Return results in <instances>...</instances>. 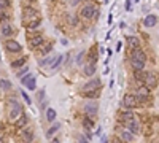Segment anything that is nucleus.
Wrapping results in <instances>:
<instances>
[{"label": "nucleus", "instance_id": "obj_1", "mask_svg": "<svg viewBox=\"0 0 159 143\" xmlns=\"http://www.w3.org/2000/svg\"><path fill=\"white\" fill-rule=\"evenodd\" d=\"M80 14L83 16V18H85V19H91V18H97L99 16V11H97V10L94 8V6H92V5H86V6H83L81 8V11H80Z\"/></svg>", "mask_w": 159, "mask_h": 143}, {"label": "nucleus", "instance_id": "obj_2", "mask_svg": "<svg viewBox=\"0 0 159 143\" xmlns=\"http://www.w3.org/2000/svg\"><path fill=\"white\" fill-rule=\"evenodd\" d=\"M99 111V103L96 100H89L85 103V113L89 114V116H96Z\"/></svg>", "mask_w": 159, "mask_h": 143}, {"label": "nucleus", "instance_id": "obj_3", "mask_svg": "<svg viewBox=\"0 0 159 143\" xmlns=\"http://www.w3.org/2000/svg\"><path fill=\"white\" fill-rule=\"evenodd\" d=\"M10 107H11V110H10V119L14 121L16 118H19V113L22 111V107L19 105V102H16V100L10 102Z\"/></svg>", "mask_w": 159, "mask_h": 143}, {"label": "nucleus", "instance_id": "obj_4", "mask_svg": "<svg viewBox=\"0 0 159 143\" xmlns=\"http://www.w3.org/2000/svg\"><path fill=\"white\" fill-rule=\"evenodd\" d=\"M137 102H138V99H137V95H134V94H126L124 99H123V105L126 108H134L137 105Z\"/></svg>", "mask_w": 159, "mask_h": 143}, {"label": "nucleus", "instance_id": "obj_5", "mask_svg": "<svg viewBox=\"0 0 159 143\" xmlns=\"http://www.w3.org/2000/svg\"><path fill=\"white\" fill-rule=\"evenodd\" d=\"M5 48L10 53H19L21 51V45L18 42H14V40H6L5 42Z\"/></svg>", "mask_w": 159, "mask_h": 143}, {"label": "nucleus", "instance_id": "obj_6", "mask_svg": "<svg viewBox=\"0 0 159 143\" xmlns=\"http://www.w3.org/2000/svg\"><path fill=\"white\" fill-rule=\"evenodd\" d=\"M100 86V78H92L91 81H88L86 84H83V91H91V89H96Z\"/></svg>", "mask_w": 159, "mask_h": 143}, {"label": "nucleus", "instance_id": "obj_7", "mask_svg": "<svg viewBox=\"0 0 159 143\" xmlns=\"http://www.w3.org/2000/svg\"><path fill=\"white\" fill-rule=\"evenodd\" d=\"M132 59H137V61H143L146 62V54L143 50H140V48H134V51H132Z\"/></svg>", "mask_w": 159, "mask_h": 143}, {"label": "nucleus", "instance_id": "obj_8", "mask_svg": "<svg viewBox=\"0 0 159 143\" xmlns=\"http://www.w3.org/2000/svg\"><path fill=\"white\" fill-rule=\"evenodd\" d=\"M137 99L138 100H143L145 97H148V95H149V88H148V86H142V88H138V91H137Z\"/></svg>", "mask_w": 159, "mask_h": 143}, {"label": "nucleus", "instance_id": "obj_9", "mask_svg": "<svg viewBox=\"0 0 159 143\" xmlns=\"http://www.w3.org/2000/svg\"><path fill=\"white\" fill-rule=\"evenodd\" d=\"M126 126H127V129L132 132V133H138V130H140V127H138V122L132 118V119H129L127 122H126Z\"/></svg>", "mask_w": 159, "mask_h": 143}, {"label": "nucleus", "instance_id": "obj_10", "mask_svg": "<svg viewBox=\"0 0 159 143\" xmlns=\"http://www.w3.org/2000/svg\"><path fill=\"white\" fill-rule=\"evenodd\" d=\"M156 22H157V18H156L154 14H148V16L143 19V26H145V27H153V26H156Z\"/></svg>", "mask_w": 159, "mask_h": 143}, {"label": "nucleus", "instance_id": "obj_11", "mask_svg": "<svg viewBox=\"0 0 159 143\" xmlns=\"http://www.w3.org/2000/svg\"><path fill=\"white\" fill-rule=\"evenodd\" d=\"M145 83H146V86L148 88H154V86L157 84V80H156V76L154 75H146V78H145Z\"/></svg>", "mask_w": 159, "mask_h": 143}, {"label": "nucleus", "instance_id": "obj_12", "mask_svg": "<svg viewBox=\"0 0 159 143\" xmlns=\"http://www.w3.org/2000/svg\"><path fill=\"white\" fill-rule=\"evenodd\" d=\"M96 73V64L94 62H89L86 67H85V75L86 76H92Z\"/></svg>", "mask_w": 159, "mask_h": 143}, {"label": "nucleus", "instance_id": "obj_13", "mask_svg": "<svg viewBox=\"0 0 159 143\" xmlns=\"http://www.w3.org/2000/svg\"><path fill=\"white\" fill-rule=\"evenodd\" d=\"M132 69H134V72H137V70H143V69H145V62H143V61L132 59Z\"/></svg>", "mask_w": 159, "mask_h": 143}, {"label": "nucleus", "instance_id": "obj_14", "mask_svg": "<svg viewBox=\"0 0 159 143\" xmlns=\"http://www.w3.org/2000/svg\"><path fill=\"white\" fill-rule=\"evenodd\" d=\"M0 32H2V35H3V37H11L14 30H13V27H11L10 24H6V26H3V27H2V30H0Z\"/></svg>", "mask_w": 159, "mask_h": 143}, {"label": "nucleus", "instance_id": "obj_15", "mask_svg": "<svg viewBox=\"0 0 159 143\" xmlns=\"http://www.w3.org/2000/svg\"><path fill=\"white\" fill-rule=\"evenodd\" d=\"M42 43H43V37H42V35H35V37L32 38V40H30V46H32V48L40 46Z\"/></svg>", "mask_w": 159, "mask_h": 143}, {"label": "nucleus", "instance_id": "obj_16", "mask_svg": "<svg viewBox=\"0 0 159 143\" xmlns=\"http://www.w3.org/2000/svg\"><path fill=\"white\" fill-rule=\"evenodd\" d=\"M62 61H64V57L59 54V56H58V57H56V59L53 61V64H51V69H53V70H56V69H58V67H61Z\"/></svg>", "mask_w": 159, "mask_h": 143}, {"label": "nucleus", "instance_id": "obj_17", "mask_svg": "<svg viewBox=\"0 0 159 143\" xmlns=\"http://www.w3.org/2000/svg\"><path fill=\"white\" fill-rule=\"evenodd\" d=\"M27 121H29V118H27L26 114H22V116H21V119H18V121H16V127L22 129V127L26 126V124H27Z\"/></svg>", "mask_w": 159, "mask_h": 143}, {"label": "nucleus", "instance_id": "obj_18", "mask_svg": "<svg viewBox=\"0 0 159 143\" xmlns=\"http://www.w3.org/2000/svg\"><path fill=\"white\" fill-rule=\"evenodd\" d=\"M121 138L123 140H126V141H132L134 140V133L132 132H121Z\"/></svg>", "mask_w": 159, "mask_h": 143}, {"label": "nucleus", "instance_id": "obj_19", "mask_svg": "<svg viewBox=\"0 0 159 143\" xmlns=\"http://www.w3.org/2000/svg\"><path fill=\"white\" fill-rule=\"evenodd\" d=\"M26 84H27V88H29L30 91H34V89H35V86H37V81H35V76H34V75H30V78L27 80V83H26Z\"/></svg>", "mask_w": 159, "mask_h": 143}, {"label": "nucleus", "instance_id": "obj_20", "mask_svg": "<svg viewBox=\"0 0 159 143\" xmlns=\"http://www.w3.org/2000/svg\"><path fill=\"white\" fill-rule=\"evenodd\" d=\"M22 137H24L27 141H32V140H34V133H32L29 129H22Z\"/></svg>", "mask_w": 159, "mask_h": 143}, {"label": "nucleus", "instance_id": "obj_21", "mask_svg": "<svg viewBox=\"0 0 159 143\" xmlns=\"http://www.w3.org/2000/svg\"><path fill=\"white\" fill-rule=\"evenodd\" d=\"M11 88V83L8 81V80H0V91H5V89H10Z\"/></svg>", "mask_w": 159, "mask_h": 143}, {"label": "nucleus", "instance_id": "obj_22", "mask_svg": "<svg viewBox=\"0 0 159 143\" xmlns=\"http://www.w3.org/2000/svg\"><path fill=\"white\" fill-rule=\"evenodd\" d=\"M85 94H86V97H89V99H97L99 95H100V92H99V91H96V89H91V91H86Z\"/></svg>", "mask_w": 159, "mask_h": 143}, {"label": "nucleus", "instance_id": "obj_23", "mask_svg": "<svg viewBox=\"0 0 159 143\" xmlns=\"http://www.w3.org/2000/svg\"><path fill=\"white\" fill-rule=\"evenodd\" d=\"M24 64H26V57H21L19 61H14L11 64V67H13V69H19V67H24Z\"/></svg>", "mask_w": 159, "mask_h": 143}, {"label": "nucleus", "instance_id": "obj_24", "mask_svg": "<svg viewBox=\"0 0 159 143\" xmlns=\"http://www.w3.org/2000/svg\"><path fill=\"white\" fill-rule=\"evenodd\" d=\"M35 16H37L35 10H30V8H26L24 10V18H35Z\"/></svg>", "mask_w": 159, "mask_h": 143}, {"label": "nucleus", "instance_id": "obj_25", "mask_svg": "<svg viewBox=\"0 0 159 143\" xmlns=\"http://www.w3.org/2000/svg\"><path fill=\"white\" fill-rule=\"evenodd\" d=\"M46 119H48V121H54L56 119V111L53 108H50L48 111H46Z\"/></svg>", "mask_w": 159, "mask_h": 143}, {"label": "nucleus", "instance_id": "obj_26", "mask_svg": "<svg viewBox=\"0 0 159 143\" xmlns=\"http://www.w3.org/2000/svg\"><path fill=\"white\" fill-rule=\"evenodd\" d=\"M127 42H129V45L132 46V48H137V46H138V38H137V37H129Z\"/></svg>", "mask_w": 159, "mask_h": 143}, {"label": "nucleus", "instance_id": "obj_27", "mask_svg": "<svg viewBox=\"0 0 159 143\" xmlns=\"http://www.w3.org/2000/svg\"><path fill=\"white\" fill-rule=\"evenodd\" d=\"M53 61H54V57H46V59H42L38 64L42 65V67H46V65H50V64H53Z\"/></svg>", "mask_w": 159, "mask_h": 143}, {"label": "nucleus", "instance_id": "obj_28", "mask_svg": "<svg viewBox=\"0 0 159 143\" xmlns=\"http://www.w3.org/2000/svg\"><path fill=\"white\" fill-rule=\"evenodd\" d=\"M83 124H85L88 129H92V126H94V122H92L89 118H85V119H83Z\"/></svg>", "mask_w": 159, "mask_h": 143}, {"label": "nucleus", "instance_id": "obj_29", "mask_svg": "<svg viewBox=\"0 0 159 143\" xmlns=\"http://www.w3.org/2000/svg\"><path fill=\"white\" fill-rule=\"evenodd\" d=\"M121 116H123V119L129 121V119H132V118H134V114L130 113V111H126V113H123V114H121Z\"/></svg>", "mask_w": 159, "mask_h": 143}, {"label": "nucleus", "instance_id": "obj_30", "mask_svg": "<svg viewBox=\"0 0 159 143\" xmlns=\"http://www.w3.org/2000/svg\"><path fill=\"white\" fill-rule=\"evenodd\" d=\"M83 57H85V53H78V56H77V65H81V62H83Z\"/></svg>", "mask_w": 159, "mask_h": 143}, {"label": "nucleus", "instance_id": "obj_31", "mask_svg": "<svg viewBox=\"0 0 159 143\" xmlns=\"http://www.w3.org/2000/svg\"><path fill=\"white\" fill-rule=\"evenodd\" d=\"M69 22H70L72 26H77V24H78V19L75 18L73 14H70V16H69Z\"/></svg>", "mask_w": 159, "mask_h": 143}, {"label": "nucleus", "instance_id": "obj_32", "mask_svg": "<svg viewBox=\"0 0 159 143\" xmlns=\"http://www.w3.org/2000/svg\"><path fill=\"white\" fill-rule=\"evenodd\" d=\"M58 129H59V124H54V126H53V127H51V129L48 130V137H51L53 133H54L56 130H58Z\"/></svg>", "mask_w": 159, "mask_h": 143}, {"label": "nucleus", "instance_id": "obj_33", "mask_svg": "<svg viewBox=\"0 0 159 143\" xmlns=\"http://www.w3.org/2000/svg\"><path fill=\"white\" fill-rule=\"evenodd\" d=\"M8 5H10V0H0V10L6 8Z\"/></svg>", "mask_w": 159, "mask_h": 143}, {"label": "nucleus", "instance_id": "obj_34", "mask_svg": "<svg viewBox=\"0 0 159 143\" xmlns=\"http://www.w3.org/2000/svg\"><path fill=\"white\" fill-rule=\"evenodd\" d=\"M38 24H40V19H35L34 22L29 24V29H37V26H38Z\"/></svg>", "mask_w": 159, "mask_h": 143}, {"label": "nucleus", "instance_id": "obj_35", "mask_svg": "<svg viewBox=\"0 0 159 143\" xmlns=\"http://www.w3.org/2000/svg\"><path fill=\"white\" fill-rule=\"evenodd\" d=\"M26 73H27V67L24 65V67H22V69H21L19 72H18V76H19V78H21V76H24Z\"/></svg>", "mask_w": 159, "mask_h": 143}, {"label": "nucleus", "instance_id": "obj_36", "mask_svg": "<svg viewBox=\"0 0 159 143\" xmlns=\"http://www.w3.org/2000/svg\"><path fill=\"white\" fill-rule=\"evenodd\" d=\"M51 50H53V45H48V46H46V48H45V50L42 51V53H43V54H48V53H50Z\"/></svg>", "mask_w": 159, "mask_h": 143}, {"label": "nucleus", "instance_id": "obj_37", "mask_svg": "<svg viewBox=\"0 0 159 143\" xmlns=\"http://www.w3.org/2000/svg\"><path fill=\"white\" fill-rule=\"evenodd\" d=\"M22 99L26 100V103H32V102H30V99H29V95H27L26 92H22Z\"/></svg>", "mask_w": 159, "mask_h": 143}, {"label": "nucleus", "instance_id": "obj_38", "mask_svg": "<svg viewBox=\"0 0 159 143\" xmlns=\"http://www.w3.org/2000/svg\"><path fill=\"white\" fill-rule=\"evenodd\" d=\"M5 19H6V14L3 11H0V21H5Z\"/></svg>", "mask_w": 159, "mask_h": 143}, {"label": "nucleus", "instance_id": "obj_39", "mask_svg": "<svg viewBox=\"0 0 159 143\" xmlns=\"http://www.w3.org/2000/svg\"><path fill=\"white\" fill-rule=\"evenodd\" d=\"M121 46H123V43H121V42H119V43L116 45V51H119V50H121Z\"/></svg>", "mask_w": 159, "mask_h": 143}, {"label": "nucleus", "instance_id": "obj_40", "mask_svg": "<svg viewBox=\"0 0 159 143\" xmlns=\"http://www.w3.org/2000/svg\"><path fill=\"white\" fill-rule=\"evenodd\" d=\"M78 2H80V0H73V2H72V3H73V5H77Z\"/></svg>", "mask_w": 159, "mask_h": 143}, {"label": "nucleus", "instance_id": "obj_41", "mask_svg": "<svg viewBox=\"0 0 159 143\" xmlns=\"http://www.w3.org/2000/svg\"><path fill=\"white\" fill-rule=\"evenodd\" d=\"M0 141H3V138H2V135H0Z\"/></svg>", "mask_w": 159, "mask_h": 143}, {"label": "nucleus", "instance_id": "obj_42", "mask_svg": "<svg viewBox=\"0 0 159 143\" xmlns=\"http://www.w3.org/2000/svg\"><path fill=\"white\" fill-rule=\"evenodd\" d=\"M86 2H89V0H86Z\"/></svg>", "mask_w": 159, "mask_h": 143}]
</instances>
